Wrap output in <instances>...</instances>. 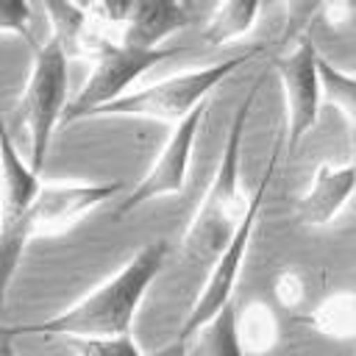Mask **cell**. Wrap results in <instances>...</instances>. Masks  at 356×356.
I'll use <instances>...</instances> for the list:
<instances>
[{
    "mask_svg": "<svg viewBox=\"0 0 356 356\" xmlns=\"http://www.w3.org/2000/svg\"><path fill=\"white\" fill-rule=\"evenodd\" d=\"M281 147H284V136H275L273 142V150H270V159H267V170L256 186V192L248 197V206H245V214L234 231V236L228 239V245L217 253V259L209 264V278L200 289V295L195 298L181 331H178V339L181 342H189L195 337V331L200 325H206L222 306L231 303V295L236 289V281H239V273H242V261H245V253L250 248V236H253V228H256V220H259V209L264 203V195H267V186H270V178L278 167V159H281Z\"/></svg>",
    "mask_w": 356,
    "mask_h": 356,
    "instance_id": "5",
    "label": "cell"
},
{
    "mask_svg": "<svg viewBox=\"0 0 356 356\" xmlns=\"http://www.w3.org/2000/svg\"><path fill=\"white\" fill-rule=\"evenodd\" d=\"M236 337L248 356L273 350L278 342V320L273 309L261 300H253L245 306V312H236Z\"/></svg>",
    "mask_w": 356,
    "mask_h": 356,
    "instance_id": "15",
    "label": "cell"
},
{
    "mask_svg": "<svg viewBox=\"0 0 356 356\" xmlns=\"http://www.w3.org/2000/svg\"><path fill=\"white\" fill-rule=\"evenodd\" d=\"M39 186V172H33L31 164L19 156L0 117V228H8L25 217Z\"/></svg>",
    "mask_w": 356,
    "mask_h": 356,
    "instance_id": "12",
    "label": "cell"
},
{
    "mask_svg": "<svg viewBox=\"0 0 356 356\" xmlns=\"http://www.w3.org/2000/svg\"><path fill=\"white\" fill-rule=\"evenodd\" d=\"M275 295L281 298L284 306H295L303 298V281H300V275L292 273V270L281 273V278L275 281Z\"/></svg>",
    "mask_w": 356,
    "mask_h": 356,
    "instance_id": "20",
    "label": "cell"
},
{
    "mask_svg": "<svg viewBox=\"0 0 356 356\" xmlns=\"http://www.w3.org/2000/svg\"><path fill=\"white\" fill-rule=\"evenodd\" d=\"M170 245L164 239L147 242L139 248L114 275L97 284L72 306L42 323L8 325L3 328L8 337L17 334H39V337H67V339H111L131 334V323L145 300L150 284L164 270Z\"/></svg>",
    "mask_w": 356,
    "mask_h": 356,
    "instance_id": "1",
    "label": "cell"
},
{
    "mask_svg": "<svg viewBox=\"0 0 356 356\" xmlns=\"http://www.w3.org/2000/svg\"><path fill=\"white\" fill-rule=\"evenodd\" d=\"M261 6L253 0H231V3H220L203 28V42L206 44H228L239 36H245L259 17Z\"/></svg>",
    "mask_w": 356,
    "mask_h": 356,
    "instance_id": "14",
    "label": "cell"
},
{
    "mask_svg": "<svg viewBox=\"0 0 356 356\" xmlns=\"http://www.w3.org/2000/svg\"><path fill=\"white\" fill-rule=\"evenodd\" d=\"M67 50L58 39H47L44 44H33V64L22 89V117L31 142V170L42 172L53 131L61 125V114L67 108Z\"/></svg>",
    "mask_w": 356,
    "mask_h": 356,
    "instance_id": "6",
    "label": "cell"
},
{
    "mask_svg": "<svg viewBox=\"0 0 356 356\" xmlns=\"http://www.w3.org/2000/svg\"><path fill=\"white\" fill-rule=\"evenodd\" d=\"M122 192L120 181L111 184H42L33 203L28 206L25 217L8 228H19L28 242L33 236H53L64 234L78 225L92 209L117 197Z\"/></svg>",
    "mask_w": 356,
    "mask_h": 356,
    "instance_id": "7",
    "label": "cell"
},
{
    "mask_svg": "<svg viewBox=\"0 0 356 356\" xmlns=\"http://www.w3.org/2000/svg\"><path fill=\"white\" fill-rule=\"evenodd\" d=\"M317 83H320V97L334 103V108L342 111L348 125H353L356 122V78L320 56L317 58Z\"/></svg>",
    "mask_w": 356,
    "mask_h": 356,
    "instance_id": "16",
    "label": "cell"
},
{
    "mask_svg": "<svg viewBox=\"0 0 356 356\" xmlns=\"http://www.w3.org/2000/svg\"><path fill=\"white\" fill-rule=\"evenodd\" d=\"M0 33L22 36L33 44L31 36V6L25 0H0Z\"/></svg>",
    "mask_w": 356,
    "mask_h": 356,
    "instance_id": "19",
    "label": "cell"
},
{
    "mask_svg": "<svg viewBox=\"0 0 356 356\" xmlns=\"http://www.w3.org/2000/svg\"><path fill=\"white\" fill-rule=\"evenodd\" d=\"M253 56H259V47H253L248 53H239L234 58L209 64V67H197V70L170 75L164 81H156L150 86H142V89H134V92L117 97L114 103L97 108L92 117H134V120H153V122L175 125L192 108L206 103V97L228 75H234L239 67H245Z\"/></svg>",
    "mask_w": 356,
    "mask_h": 356,
    "instance_id": "3",
    "label": "cell"
},
{
    "mask_svg": "<svg viewBox=\"0 0 356 356\" xmlns=\"http://www.w3.org/2000/svg\"><path fill=\"white\" fill-rule=\"evenodd\" d=\"M189 25V8L184 3L167 0H134L128 3L125 19L120 25V44L125 47H161L175 31Z\"/></svg>",
    "mask_w": 356,
    "mask_h": 356,
    "instance_id": "10",
    "label": "cell"
},
{
    "mask_svg": "<svg viewBox=\"0 0 356 356\" xmlns=\"http://www.w3.org/2000/svg\"><path fill=\"white\" fill-rule=\"evenodd\" d=\"M206 106H209V103H200V106L192 108L181 122L172 125V131H170L167 142L161 145V150H159L156 161L150 164V170L139 178V184L131 189V195L120 203L117 217H122V214L139 209V206L147 203V200H156V197H164V195H175V192L184 189L186 172H189L192 147H195V139H197V131H200Z\"/></svg>",
    "mask_w": 356,
    "mask_h": 356,
    "instance_id": "8",
    "label": "cell"
},
{
    "mask_svg": "<svg viewBox=\"0 0 356 356\" xmlns=\"http://www.w3.org/2000/svg\"><path fill=\"white\" fill-rule=\"evenodd\" d=\"M264 75H259L253 81V86L248 89L245 100L239 103L234 120H231V128H228V136H225V145H222V153H220V164H217V172L211 178V184L206 186V195L200 197L184 236H181V256L189 261V264H200V267H209L217 253L228 245V239L234 236L242 214H245V206H248V197H242L239 192V175H242V139H245V125H248V114L256 103V95H259V86H261Z\"/></svg>",
    "mask_w": 356,
    "mask_h": 356,
    "instance_id": "2",
    "label": "cell"
},
{
    "mask_svg": "<svg viewBox=\"0 0 356 356\" xmlns=\"http://www.w3.org/2000/svg\"><path fill=\"white\" fill-rule=\"evenodd\" d=\"M317 58L320 53L312 36H300L292 53L273 61V70L278 72L281 92H284V108H286V131L281 136L289 142V150H295L298 142L306 136V131H312L317 122V111H320Z\"/></svg>",
    "mask_w": 356,
    "mask_h": 356,
    "instance_id": "9",
    "label": "cell"
},
{
    "mask_svg": "<svg viewBox=\"0 0 356 356\" xmlns=\"http://www.w3.org/2000/svg\"><path fill=\"white\" fill-rule=\"evenodd\" d=\"M353 161L345 164H320L309 189L298 197L295 217L303 225H328L350 200L353 195Z\"/></svg>",
    "mask_w": 356,
    "mask_h": 356,
    "instance_id": "11",
    "label": "cell"
},
{
    "mask_svg": "<svg viewBox=\"0 0 356 356\" xmlns=\"http://www.w3.org/2000/svg\"><path fill=\"white\" fill-rule=\"evenodd\" d=\"M78 356H147L139 350L131 334L111 337V339H75Z\"/></svg>",
    "mask_w": 356,
    "mask_h": 356,
    "instance_id": "18",
    "label": "cell"
},
{
    "mask_svg": "<svg viewBox=\"0 0 356 356\" xmlns=\"http://www.w3.org/2000/svg\"><path fill=\"white\" fill-rule=\"evenodd\" d=\"M186 47L181 44H161V47H125L120 42L100 39L92 47V72L83 81V86L75 92L72 100H67V108L61 114V122L89 120L97 108L114 103L117 97L128 95L131 83H136L147 70L159 67L161 61L181 56Z\"/></svg>",
    "mask_w": 356,
    "mask_h": 356,
    "instance_id": "4",
    "label": "cell"
},
{
    "mask_svg": "<svg viewBox=\"0 0 356 356\" xmlns=\"http://www.w3.org/2000/svg\"><path fill=\"white\" fill-rule=\"evenodd\" d=\"M189 356H248L236 337V306H222L206 325L195 331L186 342Z\"/></svg>",
    "mask_w": 356,
    "mask_h": 356,
    "instance_id": "13",
    "label": "cell"
},
{
    "mask_svg": "<svg viewBox=\"0 0 356 356\" xmlns=\"http://www.w3.org/2000/svg\"><path fill=\"white\" fill-rule=\"evenodd\" d=\"M0 356H17V350H14V337H8L3 328H0Z\"/></svg>",
    "mask_w": 356,
    "mask_h": 356,
    "instance_id": "22",
    "label": "cell"
},
{
    "mask_svg": "<svg viewBox=\"0 0 356 356\" xmlns=\"http://www.w3.org/2000/svg\"><path fill=\"white\" fill-rule=\"evenodd\" d=\"M356 300L350 292H339L334 298H328L309 323H314V328H320L323 334L328 337H339V339H348L353 334V325H356Z\"/></svg>",
    "mask_w": 356,
    "mask_h": 356,
    "instance_id": "17",
    "label": "cell"
},
{
    "mask_svg": "<svg viewBox=\"0 0 356 356\" xmlns=\"http://www.w3.org/2000/svg\"><path fill=\"white\" fill-rule=\"evenodd\" d=\"M147 356H189V353H186V342L175 339V342H170V345H164V348H159V350H153Z\"/></svg>",
    "mask_w": 356,
    "mask_h": 356,
    "instance_id": "21",
    "label": "cell"
}]
</instances>
